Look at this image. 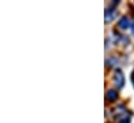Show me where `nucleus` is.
<instances>
[{
    "label": "nucleus",
    "instance_id": "f257e3e1",
    "mask_svg": "<svg viewBox=\"0 0 134 123\" xmlns=\"http://www.w3.org/2000/svg\"><path fill=\"white\" fill-rule=\"evenodd\" d=\"M113 81H114V84L119 87V88H122L125 84V77H124V73L122 72L121 69H116L115 70V73H114V77H113Z\"/></svg>",
    "mask_w": 134,
    "mask_h": 123
},
{
    "label": "nucleus",
    "instance_id": "f03ea898",
    "mask_svg": "<svg viewBox=\"0 0 134 123\" xmlns=\"http://www.w3.org/2000/svg\"><path fill=\"white\" fill-rule=\"evenodd\" d=\"M116 16V13L113 8H110V9H107L106 13H105V22L106 23H109L111 22Z\"/></svg>",
    "mask_w": 134,
    "mask_h": 123
},
{
    "label": "nucleus",
    "instance_id": "7ed1b4c3",
    "mask_svg": "<svg viewBox=\"0 0 134 123\" xmlns=\"http://www.w3.org/2000/svg\"><path fill=\"white\" fill-rule=\"evenodd\" d=\"M129 26H130V22H129V20H128L127 17H123V18L119 21V27H120L121 29L125 30V29L129 28Z\"/></svg>",
    "mask_w": 134,
    "mask_h": 123
},
{
    "label": "nucleus",
    "instance_id": "20e7f679",
    "mask_svg": "<svg viewBox=\"0 0 134 123\" xmlns=\"http://www.w3.org/2000/svg\"><path fill=\"white\" fill-rule=\"evenodd\" d=\"M118 97H119V93L116 92L115 90L109 89L107 91V98H108L109 101H115L118 99Z\"/></svg>",
    "mask_w": 134,
    "mask_h": 123
},
{
    "label": "nucleus",
    "instance_id": "39448f33",
    "mask_svg": "<svg viewBox=\"0 0 134 123\" xmlns=\"http://www.w3.org/2000/svg\"><path fill=\"white\" fill-rule=\"evenodd\" d=\"M119 123H130V119H129V117H124V118L120 119Z\"/></svg>",
    "mask_w": 134,
    "mask_h": 123
},
{
    "label": "nucleus",
    "instance_id": "423d86ee",
    "mask_svg": "<svg viewBox=\"0 0 134 123\" xmlns=\"http://www.w3.org/2000/svg\"><path fill=\"white\" fill-rule=\"evenodd\" d=\"M131 82H132V84H133L134 86V69L133 71H132V73H131Z\"/></svg>",
    "mask_w": 134,
    "mask_h": 123
},
{
    "label": "nucleus",
    "instance_id": "0eeeda50",
    "mask_svg": "<svg viewBox=\"0 0 134 123\" xmlns=\"http://www.w3.org/2000/svg\"><path fill=\"white\" fill-rule=\"evenodd\" d=\"M131 30H132V33L134 34V24L132 25V26H131Z\"/></svg>",
    "mask_w": 134,
    "mask_h": 123
}]
</instances>
